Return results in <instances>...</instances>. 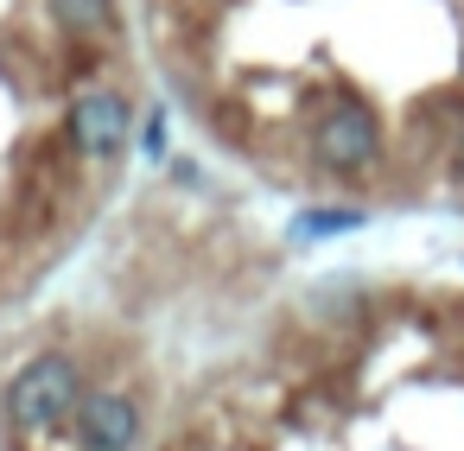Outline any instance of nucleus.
<instances>
[{"mask_svg": "<svg viewBox=\"0 0 464 451\" xmlns=\"http://www.w3.org/2000/svg\"><path fill=\"white\" fill-rule=\"evenodd\" d=\"M52 20L71 39H96V33L115 26V0H52Z\"/></svg>", "mask_w": 464, "mask_h": 451, "instance_id": "5", "label": "nucleus"}, {"mask_svg": "<svg viewBox=\"0 0 464 451\" xmlns=\"http://www.w3.org/2000/svg\"><path fill=\"white\" fill-rule=\"evenodd\" d=\"M312 153H318V166L324 172H369L375 166V153H382V128H375V115L362 109V102H337V109H324V121L312 128Z\"/></svg>", "mask_w": 464, "mask_h": 451, "instance_id": "2", "label": "nucleus"}, {"mask_svg": "<svg viewBox=\"0 0 464 451\" xmlns=\"http://www.w3.org/2000/svg\"><path fill=\"white\" fill-rule=\"evenodd\" d=\"M71 419H77L83 451H134V438H140V413L128 394H83Z\"/></svg>", "mask_w": 464, "mask_h": 451, "instance_id": "4", "label": "nucleus"}, {"mask_svg": "<svg viewBox=\"0 0 464 451\" xmlns=\"http://www.w3.org/2000/svg\"><path fill=\"white\" fill-rule=\"evenodd\" d=\"M77 400H83V381H77L71 356H33L0 394V407H7V419L20 432H58L77 413Z\"/></svg>", "mask_w": 464, "mask_h": 451, "instance_id": "1", "label": "nucleus"}, {"mask_svg": "<svg viewBox=\"0 0 464 451\" xmlns=\"http://www.w3.org/2000/svg\"><path fill=\"white\" fill-rule=\"evenodd\" d=\"M128 128H134V115H128L121 90H83L71 102V140L83 159H115L128 147Z\"/></svg>", "mask_w": 464, "mask_h": 451, "instance_id": "3", "label": "nucleus"}, {"mask_svg": "<svg viewBox=\"0 0 464 451\" xmlns=\"http://www.w3.org/2000/svg\"><path fill=\"white\" fill-rule=\"evenodd\" d=\"M350 229H362V210H305V216H293V242H318V235H350Z\"/></svg>", "mask_w": 464, "mask_h": 451, "instance_id": "6", "label": "nucleus"}, {"mask_svg": "<svg viewBox=\"0 0 464 451\" xmlns=\"http://www.w3.org/2000/svg\"><path fill=\"white\" fill-rule=\"evenodd\" d=\"M140 153H147V159H166V115H153V121L140 128Z\"/></svg>", "mask_w": 464, "mask_h": 451, "instance_id": "7", "label": "nucleus"}]
</instances>
